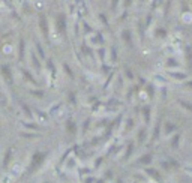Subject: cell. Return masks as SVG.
<instances>
[{"mask_svg":"<svg viewBox=\"0 0 192 183\" xmlns=\"http://www.w3.org/2000/svg\"><path fill=\"white\" fill-rule=\"evenodd\" d=\"M42 159H44V155H41V153L35 155V158H33V165H32V170H35V167H38V165H39V162H41Z\"/></svg>","mask_w":192,"mask_h":183,"instance_id":"cell-1","label":"cell"}]
</instances>
